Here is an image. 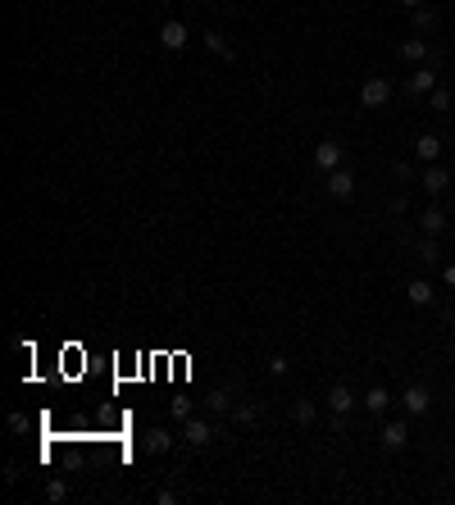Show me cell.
<instances>
[{"mask_svg": "<svg viewBox=\"0 0 455 505\" xmlns=\"http://www.w3.org/2000/svg\"><path fill=\"white\" fill-rule=\"evenodd\" d=\"M174 419H182V424H187V419H191V401L178 396V401H174Z\"/></svg>", "mask_w": 455, "mask_h": 505, "instance_id": "24", "label": "cell"}, {"mask_svg": "<svg viewBox=\"0 0 455 505\" xmlns=\"http://www.w3.org/2000/svg\"><path fill=\"white\" fill-rule=\"evenodd\" d=\"M219 433L210 424H205V419H187V424H182V441H187V446H210Z\"/></svg>", "mask_w": 455, "mask_h": 505, "instance_id": "5", "label": "cell"}, {"mask_svg": "<svg viewBox=\"0 0 455 505\" xmlns=\"http://www.w3.org/2000/svg\"><path fill=\"white\" fill-rule=\"evenodd\" d=\"M433 87H437V64H433V59H428V64H424V69H419V73H414V78H410V91H414V96H428Z\"/></svg>", "mask_w": 455, "mask_h": 505, "instance_id": "10", "label": "cell"}, {"mask_svg": "<svg viewBox=\"0 0 455 505\" xmlns=\"http://www.w3.org/2000/svg\"><path fill=\"white\" fill-rule=\"evenodd\" d=\"M387 101H391V78H383V73L364 78V87H360V105H364V109H383Z\"/></svg>", "mask_w": 455, "mask_h": 505, "instance_id": "1", "label": "cell"}, {"mask_svg": "<svg viewBox=\"0 0 455 505\" xmlns=\"http://www.w3.org/2000/svg\"><path fill=\"white\" fill-rule=\"evenodd\" d=\"M405 296H410V305H433V282H428V278H414L410 287H405Z\"/></svg>", "mask_w": 455, "mask_h": 505, "instance_id": "15", "label": "cell"}, {"mask_svg": "<svg viewBox=\"0 0 455 505\" xmlns=\"http://www.w3.org/2000/svg\"><path fill=\"white\" fill-rule=\"evenodd\" d=\"M364 410H369V414H387V410H391V391H387V387H369V391H364Z\"/></svg>", "mask_w": 455, "mask_h": 505, "instance_id": "12", "label": "cell"}, {"mask_svg": "<svg viewBox=\"0 0 455 505\" xmlns=\"http://www.w3.org/2000/svg\"><path fill=\"white\" fill-rule=\"evenodd\" d=\"M324 187H328L333 201H351V196H355V174H351V169H333Z\"/></svg>", "mask_w": 455, "mask_h": 505, "instance_id": "3", "label": "cell"}, {"mask_svg": "<svg viewBox=\"0 0 455 505\" xmlns=\"http://www.w3.org/2000/svg\"><path fill=\"white\" fill-rule=\"evenodd\" d=\"M328 410H337V414H351L355 410V391L346 383H337L333 391H328Z\"/></svg>", "mask_w": 455, "mask_h": 505, "instance_id": "11", "label": "cell"}, {"mask_svg": "<svg viewBox=\"0 0 455 505\" xmlns=\"http://www.w3.org/2000/svg\"><path fill=\"white\" fill-rule=\"evenodd\" d=\"M419 228L428 232V237H437V232H441V228H446V214H441V209H437V205H428V209H424V214H419Z\"/></svg>", "mask_w": 455, "mask_h": 505, "instance_id": "16", "label": "cell"}, {"mask_svg": "<svg viewBox=\"0 0 455 505\" xmlns=\"http://www.w3.org/2000/svg\"><path fill=\"white\" fill-rule=\"evenodd\" d=\"M401 405H405L410 414H428V405H433V396H428V387H419V383H414V387H405Z\"/></svg>", "mask_w": 455, "mask_h": 505, "instance_id": "9", "label": "cell"}, {"mask_svg": "<svg viewBox=\"0 0 455 505\" xmlns=\"http://www.w3.org/2000/svg\"><path fill=\"white\" fill-rule=\"evenodd\" d=\"M437 255H441V251H437V237H424V241H419V260H424V264H437Z\"/></svg>", "mask_w": 455, "mask_h": 505, "instance_id": "23", "label": "cell"}, {"mask_svg": "<svg viewBox=\"0 0 455 505\" xmlns=\"http://www.w3.org/2000/svg\"><path fill=\"white\" fill-rule=\"evenodd\" d=\"M401 5H405V9H419V5H424V0H401Z\"/></svg>", "mask_w": 455, "mask_h": 505, "instance_id": "28", "label": "cell"}, {"mask_svg": "<svg viewBox=\"0 0 455 505\" xmlns=\"http://www.w3.org/2000/svg\"><path fill=\"white\" fill-rule=\"evenodd\" d=\"M391 174H396L401 182H410V178H414V169H410V164H405V159H396V164H391Z\"/></svg>", "mask_w": 455, "mask_h": 505, "instance_id": "26", "label": "cell"}, {"mask_svg": "<svg viewBox=\"0 0 455 505\" xmlns=\"http://www.w3.org/2000/svg\"><path fill=\"white\" fill-rule=\"evenodd\" d=\"M446 282H451V287H455V264H446Z\"/></svg>", "mask_w": 455, "mask_h": 505, "instance_id": "29", "label": "cell"}, {"mask_svg": "<svg viewBox=\"0 0 455 505\" xmlns=\"http://www.w3.org/2000/svg\"><path fill=\"white\" fill-rule=\"evenodd\" d=\"M341 159H346V151H341L337 141H319V146H314V169H319V174H333V169H341Z\"/></svg>", "mask_w": 455, "mask_h": 505, "instance_id": "2", "label": "cell"}, {"mask_svg": "<svg viewBox=\"0 0 455 505\" xmlns=\"http://www.w3.org/2000/svg\"><path fill=\"white\" fill-rule=\"evenodd\" d=\"M414 14V28L419 32H428V28H437V9H428V5H419V9H410Z\"/></svg>", "mask_w": 455, "mask_h": 505, "instance_id": "21", "label": "cell"}, {"mask_svg": "<svg viewBox=\"0 0 455 505\" xmlns=\"http://www.w3.org/2000/svg\"><path fill=\"white\" fill-rule=\"evenodd\" d=\"M328 428H333V433H346V414H337V410H333V419H328Z\"/></svg>", "mask_w": 455, "mask_h": 505, "instance_id": "27", "label": "cell"}, {"mask_svg": "<svg viewBox=\"0 0 455 505\" xmlns=\"http://www.w3.org/2000/svg\"><path fill=\"white\" fill-rule=\"evenodd\" d=\"M232 419H237L241 428H255L260 424V405H251V401H241V405H232Z\"/></svg>", "mask_w": 455, "mask_h": 505, "instance_id": "18", "label": "cell"}, {"mask_svg": "<svg viewBox=\"0 0 455 505\" xmlns=\"http://www.w3.org/2000/svg\"><path fill=\"white\" fill-rule=\"evenodd\" d=\"M159 46H164V51H182V46H187V23L169 19L164 28H159Z\"/></svg>", "mask_w": 455, "mask_h": 505, "instance_id": "6", "label": "cell"}, {"mask_svg": "<svg viewBox=\"0 0 455 505\" xmlns=\"http://www.w3.org/2000/svg\"><path fill=\"white\" fill-rule=\"evenodd\" d=\"M146 451H151V455H169V451H174V433H169V428H151V433H146Z\"/></svg>", "mask_w": 455, "mask_h": 505, "instance_id": "13", "label": "cell"}, {"mask_svg": "<svg viewBox=\"0 0 455 505\" xmlns=\"http://www.w3.org/2000/svg\"><path fill=\"white\" fill-rule=\"evenodd\" d=\"M269 374L282 378V374H287V360H282V355H269Z\"/></svg>", "mask_w": 455, "mask_h": 505, "instance_id": "25", "label": "cell"}, {"mask_svg": "<svg viewBox=\"0 0 455 505\" xmlns=\"http://www.w3.org/2000/svg\"><path fill=\"white\" fill-rule=\"evenodd\" d=\"M205 405H210L214 414H232V391H224V387H214L210 396H205Z\"/></svg>", "mask_w": 455, "mask_h": 505, "instance_id": "20", "label": "cell"}, {"mask_svg": "<svg viewBox=\"0 0 455 505\" xmlns=\"http://www.w3.org/2000/svg\"><path fill=\"white\" fill-rule=\"evenodd\" d=\"M428 55H433V51H428V36H405V41H401V59H405V64H424Z\"/></svg>", "mask_w": 455, "mask_h": 505, "instance_id": "8", "label": "cell"}, {"mask_svg": "<svg viewBox=\"0 0 455 505\" xmlns=\"http://www.w3.org/2000/svg\"><path fill=\"white\" fill-rule=\"evenodd\" d=\"M451 91H455V87H451Z\"/></svg>", "mask_w": 455, "mask_h": 505, "instance_id": "30", "label": "cell"}, {"mask_svg": "<svg viewBox=\"0 0 455 505\" xmlns=\"http://www.w3.org/2000/svg\"><path fill=\"white\" fill-rule=\"evenodd\" d=\"M205 51H210V55H219V59H228V64L237 59V55H232V46H228L219 32H205Z\"/></svg>", "mask_w": 455, "mask_h": 505, "instance_id": "19", "label": "cell"}, {"mask_svg": "<svg viewBox=\"0 0 455 505\" xmlns=\"http://www.w3.org/2000/svg\"><path fill=\"white\" fill-rule=\"evenodd\" d=\"M291 419H296V424H301V428H310V424H314V419H319V405H314L310 396H301L296 405H291Z\"/></svg>", "mask_w": 455, "mask_h": 505, "instance_id": "17", "label": "cell"}, {"mask_svg": "<svg viewBox=\"0 0 455 505\" xmlns=\"http://www.w3.org/2000/svg\"><path fill=\"white\" fill-rule=\"evenodd\" d=\"M414 155H419L424 164H437V155H441V141L433 137V132H424V137L414 141Z\"/></svg>", "mask_w": 455, "mask_h": 505, "instance_id": "14", "label": "cell"}, {"mask_svg": "<svg viewBox=\"0 0 455 505\" xmlns=\"http://www.w3.org/2000/svg\"><path fill=\"white\" fill-rule=\"evenodd\" d=\"M419 187H424L428 196H441V191L451 187V174H446L441 164H428V169H424V178H419Z\"/></svg>", "mask_w": 455, "mask_h": 505, "instance_id": "7", "label": "cell"}, {"mask_svg": "<svg viewBox=\"0 0 455 505\" xmlns=\"http://www.w3.org/2000/svg\"><path fill=\"white\" fill-rule=\"evenodd\" d=\"M383 451H405V441H410V424L405 419H391V424H383Z\"/></svg>", "mask_w": 455, "mask_h": 505, "instance_id": "4", "label": "cell"}, {"mask_svg": "<svg viewBox=\"0 0 455 505\" xmlns=\"http://www.w3.org/2000/svg\"><path fill=\"white\" fill-rule=\"evenodd\" d=\"M451 101H455V91H437V87L428 91V105H433L437 114H451Z\"/></svg>", "mask_w": 455, "mask_h": 505, "instance_id": "22", "label": "cell"}]
</instances>
